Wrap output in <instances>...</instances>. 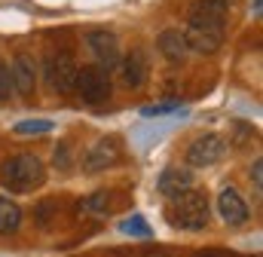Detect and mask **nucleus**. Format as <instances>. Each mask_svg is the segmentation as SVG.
Returning <instances> with one entry per match:
<instances>
[{"mask_svg": "<svg viewBox=\"0 0 263 257\" xmlns=\"http://www.w3.org/2000/svg\"><path fill=\"white\" fill-rule=\"evenodd\" d=\"M0 181H3L6 190L31 193L46 181V166H43L40 156H34V153H18V156L6 159V162L0 166Z\"/></svg>", "mask_w": 263, "mask_h": 257, "instance_id": "1", "label": "nucleus"}, {"mask_svg": "<svg viewBox=\"0 0 263 257\" xmlns=\"http://www.w3.org/2000/svg\"><path fill=\"white\" fill-rule=\"evenodd\" d=\"M208 196L202 190H187L172 196V208H168V217L178 230H202L208 224Z\"/></svg>", "mask_w": 263, "mask_h": 257, "instance_id": "2", "label": "nucleus"}, {"mask_svg": "<svg viewBox=\"0 0 263 257\" xmlns=\"http://www.w3.org/2000/svg\"><path fill=\"white\" fill-rule=\"evenodd\" d=\"M73 89L80 92V98L86 104H101L110 98V77L101 64H89V67H77V83Z\"/></svg>", "mask_w": 263, "mask_h": 257, "instance_id": "3", "label": "nucleus"}, {"mask_svg": "<svg viewBox=\"0 0 263 257\" xmlns=\"http://www.w3.org/2000/svg\"><path fill=\"white\" fill-rule=\"evenodd\" d=\"M120 156H123V141H120L117 135H107V138L95 141V144L86 150V156H83V172H86V175L107 172V169H114V166L120 162Z\"/></svg>", "mask_w": 263, "mask_h": 257, "instance_id": "4", "label": "nucleus"}, {"mask_svg": "<svg viewBox=\"0 0 263 257\" xmlns=\"http://www.w3.org/2000/svg\"><path fill=\"white\" fill-rule=\"evenodd\" d=\"M227 15H230V3L227 0H196L190 6V28L223 34Z\"/></svg>", "mask_w": 263, "mask_h": 257, "instance_id": "5", "label": "nucleus"}, {"mask_svg": "<svg viewBox=\"0 0 263 257\" xmlns=\"http://www.w3.org/2000/svg\"><path fill=\"white\" fill-rule=\"evenodd\" d=\"M223 156H227V141L220 135H214V132L199 135L196 141L187 147V162L196 166V169H208V166L220 162Z\"/></svg>", "mask_w": 263, "mask_h": 257, "instance_id": "6", "label": "nucleus"}, {"mask_svg": "<svg viewBox=\"0 0 263 257\" xmlns=\"http://www.w3.org/2000/svg\"><path fill=\"white\" fill-rule=\"evenodd\" d=\"M86 43H89V49L95 52V59L101 62L104 70L120 64V40H117V34H110V31H89Z\"/></svg>", "mask_w": 263, "mask_h": 257, "instance_id": "7", "label": "nucleus"}, {"mask_svg": "<svg viewBox=\"0 0 263 257\" xmlns=\"http://www.w3.org/2000/svg\"><path fill=\"white\" fill-rule=\"evenodd\" d=\"M73 83H77V62L67 52H59L55 59H49V86L62 95H70Z\"/></svg>", "mask_w": 263, "mask_h": 257, "instance_id": "8", "label": "nucleus"}, {"mask_svg": "<svg viewBox=\"0 0 263 257\" xmlns=\"http://www.w3.org/2000/svg\"><path fill=\"white\" fill-rule=\"evenodd\" d=\"M217 211L223 217V224L230 227H242L248 221V202L242 199V193L233 190V187H223L217 196Z\"/></svg>", "mask_w": 263, "mask_h": 257, "instance_id": "9", "label": "nucleus"}, {"mask_svg": "<svg viewBox=\"0 0 263 257\" xmlns=\"http://www.w3.org/2000/svg\"><path fill=\"white\" fill-rule=\"evenodd\" d=\"M9 74H12V89H18V95L31 98L34 89H37V67H34V62L28 56H18L12 62V67H9Z\"/></svg>", "mask_w": 263, "mask_h": 257, "instance_id": "10", "label": "nucleus"}, {"mask_svg": "<svg viewBox=\"0 0 263 257\" xmlns=\"http://www.w3.org/2000/svg\"><path fill=\"white\" fill-rule=\"evenodd\" d=\"M181 34H184L187 52H199V56H211V52H217L220 43H223V34L202 31V28H187V31H181Z\"/></svg>", "mask_w": 263, "mask_h": 257, "instance_id": "11", "label": "nucleus"}, {"mask_svg": "<svg viewBox=\"0 0 263 257\" xmlns=\"http://www.w3.org/2000/svg\"><path fill=\"white\" fill-rule=\"evenodd\" d=\"M147 80V52L144 49H132L123 59V83L129 89H141Z\"/></svg>", "mask_w": 263, "mask_h": 257, "instance_id": "12", "label": "nucleus"}, {"mask_svg": "<svg viewBox=\"0 0 263 257\" xmlns=\"http://www.w3.org/2000/svg\"><path fill=\"white\" fill-rule=\"evenodd\" d=\"M156 46L159 52L168 59V62H184L187 59V43H184V34L178 28H165L159 37H156Z\"/></svg>", "mask_w": 263, "mask_h": 257, "instance_id": "13", "label": "nucleus"}, {"mask_svg": "<svg viewBox=\"0 0 263 257\" xmlns=\"http://www.w3.org/2000/svg\"><path fill=\"white\" fill-rule=\"evenodd\" d=\"M159 190L165 196H178V193L193 190V175L187 169H165L159 175Z\"/></svg>", "mask_w": 263, "mask_h": 257, "instance_id": "14", "label": "nucleus"}, {"mask_svg": "<svg viewBox=\"0 0 263 257\" xmlns=\"http://www.w3.org/2000/svg\"><path fill=\"white\" fill-rule=\"evenodd\" d=\"M18 227H22V208L12 199L0 196V233L3 236H12Z\"/></svg>", "mask_w": 263, "mask_h": 257, "instance_id": "15", "label": "nucleus"}, {"mask_svg": "<svg viewBox=\"0 0 263 257\" xmlns=\"http://www.w3.org/2000/svg\"><path fill=\"white\" fill-rule=\"evenodd\" d=\"M120 230H123V233H126V236H144V239H147V236H150V233H153V230H150V227H147V221H144V217H141V214H132V217H126V221H123V227H120Z\"/></svg>", "mask_w": 263, "mask_h": 257, "instance_id": "16", "label": "nucleus"}, {"mask_svg": "<svg viewBox=\"0 0 263 257\" xmlns=\"http://www.w3.org/2000/svg\"><path fill=\"white\" fill-rule=\"evenodd\" d=\"M52 120H25V123H18L15 126V135H46V132H52Z\"/></svg>", "mask_w": 263, "mask_h": 257, "instance_id": "17", "label": "nucleus"}, {"mask_svg": "<svg viewBox=\"0 0 263 257\" xmlns=\"http://www.w3.org/2000/svg\"><path fill=\"white\" fill-rule=\"evenodd\" d=\"M12 74H9V64L0 62V101H9L12 98Z\"/></svg>", "mask_w": 263, "mask_h": 257, "instance_id": "18", "label": "nucleus"}, {"mask_svg": "<svg viewBox=\"0 0 263 257\" xmlns=\"http://www.w3.org/2000/svg\"><path fill=\"white\" fill-rule=\"evenodd\" d=\"M110 193H95V196H89L86 202H83V208H89V211H107L110 208Z\"/></svg>", "mask_w": 263, "mask_h": 257, "instance_id": "19", "label": "nucleus"}, {"mask_svg": "<svg viewBox=\"0 0 263 257\" xmlns=\"http://www.w3.org/2000/svg\"><path fill=\"white\" fill-rule=\"evenodd\" d=\"M178 104H181V101H165V104H150V107H144L141 114H144V117H162V114H172V111H178Z\"/></svg>", "mask_w": 263, "mask_h": 257, "instance_id": "20", "label": "nucleus"}, {"mask_svg": "<svg viewBox=\"0 0 263 257\" xmlns=\"http://www.w3.org/2000/svg\"><path fill=\"white\" fill-rule=\"evenodd\" d=\"M55 166L59 169H70V147H67V141H62L55 147Z\"/></svg>", "mask_w": 263, "mask_h": 257, "instance_id": "21", "label": "nucleus"}, {"mask_svg": "<svg viewBox=\"0 0 263 257\" xmlns=\"http://www.w3.org/2000/svg\"><path fill=\"white\" fill-rule=\"evenodd\" d=\"M260 172H263V162L260 159H254V166H251V178H254V184H257V190H260Z\"/></svg>", "mask_w": 263, "mask_h": 257, "instance_id": "22", "label": "nucleus"}, {"mask_svg": "<svg viewBox=\"0 0 263 257\" xmlns=\"http://www.w3.org/2000/svg\"><path fill=\"white\" fill-rule=\"evenodd\" d=\"M260 6H263V0H254V12L260 15Z\"/></svg>", "mask_w": 263, "mask_h": 257, "instance_id": "23", "label": "nucleus"}, {"mask_svg": "<svg viewBox=\"0 0 263 257\" xmlns=\"http://www.w3.org/2000/svg\"><path fill=\"white\" fill-rule=\"evenodd\" d=\"M150 257H168V254H150Z\"/></svg>", "mask_w": 263, "mask_h": 257, "instance_id": "24", "label": "nucleus"}]
</instances>
